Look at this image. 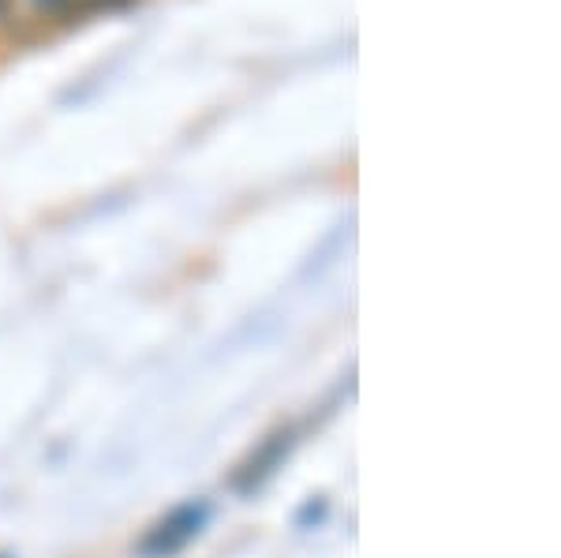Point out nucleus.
I'll return each instance as SVG.
<instances>
[{
  "label": "nucleus",
  "instance_id": "1",
  "mask_svg": "<svg viewBox=\"0 0 561 558\" xmlns=\"http://www.w3.org/2000/svg\"><path fill=\"white\" fill-rule=\"evenodd\" d=\"M206 521H210V506H206V502H195V499L184 502V506H176L173 514L161 517L158 525L142 536L139 555L142 558H173V555H180L198 533H203Z\"/></svg>",
  "mask_w": 561,
  "mask_h": 558
},
{
  "label": "nucleus",
  "instance_id": "2",
  "mask_svg": "<svg viewBox=\"0 0 561 558\" xmlns=\"http://www.w3.org/2000/svg\"><path fill=\"white\" fill-rule=\"evenodd\" d=\"M293 449V431H277V435L266 439V446L259 449V457H251V465L237 476V488L240 491H251L259 488L262 480H266L270 472L277 469L280 462H285V454Z\"/></svg>",
  "mask_w": 561,
  "mask_h": 558
},
{
  "label": "nucleus",
  "instance_id": "3",
  "mask_svg": "<svg viewBox=\"0 0 561 558\" xmlns=\"http://www.w3.org/2000/svg\"><path fill=\"white\" fill-rule=\"evenodd\" d=\"M34 4H38L42 12L57 15V20H68L71 15V0H34Z\"/></svg>",
  "mask_w": 561,
  "mask_h": 558
},
{
  "label": "nucleus",
  "instance_id": "4",
  "mask_svg": "<svg viewBox=\"0 0 561 558\" xmlns=\"http://www.w3.org/2000/svg\"><path fill=\"white\" fill-rule=\"evenodd\" d=\"M8 15V0H0V20H4Z\"/></svg>",
  "mask_w": 561,
  "mask_h": 558
},
{
  "label": "nucleus",
  "instance_id": "5",
  "mask_svg": "<svg viewBox=\"0 0 561 558\" xmlns=\"http://www.w3.org/2000/svg\"><path fill=\"white\" fill-rule=\"evenodd\" d=\"M105 4H116V8H121V4H128V0H105Z\"/></svg>",
  "mask_w": 561,
  "mask_h": 558
}]
</instances>
